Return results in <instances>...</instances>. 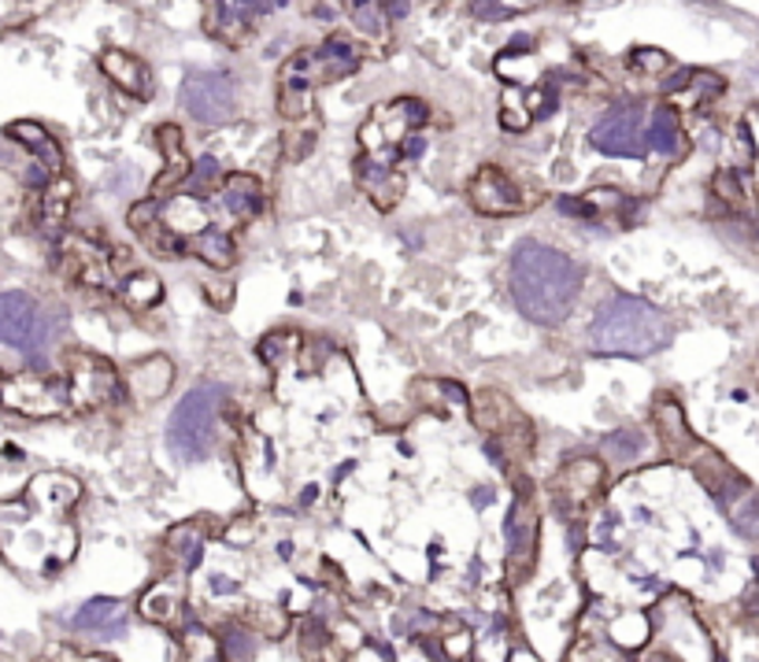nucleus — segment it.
Segmentation results:
<instances>
[{
	"label": "nucleus",
	"mask_w": 759,
	"mask_h": 662,
	"mask_svg": "<svg viewBox=\"0 0 759 662\" xmlns=\"http://www.w3.org/2000/svg\"><path fill=\"white\" fill-rule=\"evenodd\" d=\"M82 499V485L71 474L45 470L22 489L19 499L0 504V552L16 566L52 574L75 559L78 533L71 510Z\"/></svg>",
	"instance_id": "f257e3e1"
},
{
	"label": "nucleus",
	"mask_w": 759,
	"mask_h": 662,
	"mask_svg": "<svg viewBox=\"0 0 759 662\" xmlns=\"http://www.w3.org/2000/svg\"><path fill=\"white\" fill-rule=\"evenodd\" d=\"M585 271L545 241H523L512 255V300L537 327H559L574 311Z\"/></svg>",
	"instance_id": "f03ea898"
},
{
	"label": "nucleus",
	"mask_w": 759,
	"mask_h": 662,
	"mask_svg": "<svg viewBox=\"0 0 759 662\" xmlns=\"http://www.w3.org/2000/svg\"><path fill=\"white\" fill-rule=\"evenodd\" d=\"M590 341L604 356H655L674 341V319L641 296H612L596 311Z\"/></svg>",
	"instance_id": "7ed1b4c3"
},
{
	"label": "nucleus",
	"mask_w": 759,
	"mask_h": 662,
	"mask_svg": "<svg viewBox=\"0 0 759 662\" xmlns=\"http://www.w3.org/2000/svg\"><path fill=\"white\" fill-rule=\"evenodd\" d=\"M363 64V49L349 38H330L315 49L296 52L293 60H285L279 75V108L285 119H304L312 108V89L330 86L349 78L356 67Z\"/></svg>",
	"instance_id": "20e7f679"
},
{
	"label": "nucleus",
	"mask_w": 759,
	"mask_h": 662,
	"mask_svg": "<svg viewBox=\"0 0 759 662\" xmlns=\"http://www.w3.org/2000/svg\"><path fill=\"white\" fill-rule=\"evenodd\" d=\"M230 400V389L218 381H201L175 403L167 418V448L182 463H204L215 451L218 440V415Z\"/></svg>",
	"instance_id": "39448f33"
},
{
	"label": "nucleus",
	"mask_w": 759,
	"mask_h": 662,
	"mask_svg": "<svg viewBox=\"0 0 759 662\" xmlns=\"http://www.w3.org/2000/svg\"><path fill=\"white\" fill-rule=\"evenodd\" d=\"M64 311H41V304L30 293H0V344L19 348L33 356V367H41V352L49 348Z\"/></svg>",
	"instance_id": "423d86ee"
},
{
	"label": "nucleus",
	"mask_w": 759,
	"mask_h": 662,
	"mask_svg": "<svg viewBox=\"0 0 759 662\" xmlns=\"http://www.w3.org/2000/svg\"><path fill=\"white\" fill-rule=\"evenodd\" d=\"M0 408L19 411L27 418H52L71 408V389H67L64 374L22 370V374L0 381Z\"/></svg>",
	"instance_id": "0eeeda50"
},
{
	"label": "nucleus",
	"mask_w": 759,
	"mask_h": 662,
	"mask_svg": "<svg viewBox=\"0 0 759 662\" xmlns=\"http://www.w3.org/2000/svg\"><path fill=\"white\" fill-rule=\"evenodd\" d=\"M237 82L226 71H193L182 82V108L201 126H226L237 119Z\"/></svg>",
	"instance_id": "6e6552de"
},
{
	"label": "nucleus",
	"mask_w": 759,
	"mask_h": 662,
	"mask_svg": "<svg viewBox=\"0 0 759 662\" xmlns=\"http://www.w3.org/2000/svg\"><path fill=\"white\" fill-rule=\"evenodd\" d=\"M645 104H619L604 115L590 130L593 148L604 156H623V159H645L649 156V134H645Z\"/></svg>",
	"instance_id": "1a4fd4ad"
},
{
	"label": "nucleus",
	"mask_w": 759,
	"mask_h": 662,
	"mask_svg": "<svg viewBox=\"0 0 759 662\" xmlns=\"http://www.w3.org/2000/svg\"><path fill=\"white\" fill-rule=\"evenodd\" d=\"M504 541H508V559H504V566H508L512 581H519L534 571V559H537V510L526 489L515 496V504L508 507Z\"/></svg>",
	"instance_id": "9d476101"
},
{
	"label": "nucleus",
	"mask_w": 759,
	"mask_h": 662,
	"mask_svg": "<svg viewBox=\"0 0 759 662\" xmlns=\"http://www.w3.org/2000/svg\"><path fill=\"white\" fill-rule=\"evenodd\" d=\"M64 378L71 389V408H100V403H111L119 397V374L100 356H75Z\"/></svg>",
	"instance_id": "9b49d317"
},
{
	"label": "nucleus",
	"mask_w": 759,
	"mask_h": 662,
	"mask_svg": "<svg viewBox=\"0 0 759 662\" xmlns=\"http://www.w3.org/2000/svg\"><path fill=\"white\" fill-rule=\"evenodd\" d=\"M467 196L481 215H519L526 207V196L519 193V185L500 167H478V174L467 185Z\"/></svg>",
	"instance_id": "f8f14e48"
},
{
	"label": "nucleus",
	"mask_w": 759,
	"mask_h": 662,
	"mask_svg": "<svg viewBox=\"0 0 759 662\" xmlns=\"http://www.w3.org/2000/svg\"><path fill=\"white\" fill-rule=\"evenodd\" d=\"M8 142H16L22 153H30L38 164L52 174V178H64V148L56 145V137L45 130L41 123H11L8 130H4Z\"/></svg>",
	"instance_id": "ddd939ff"
},
{
	"label": "nucleus",
	"mask_w": 759,
	"mask_h": 662,
	"mask_svg": "<svg viewBox=\"0 0 759 662\" xmlns=\"http://www.w3.org/2000/svg\"><path fill=\"white\" fill-rule=\"evenodd\" d=\"M282 8L279 0H267V4H212L208 8V30L215 33V38H223L230 45H237L241 38L249 33V27L256 22V16H267V11Z\"/></svg>",
	"instance_id": "4468645a"
},
{
	"label": "nucleus",
	"mask_w": 759,
	"mask_h": 662,
	"mask_svg": "<svg viewBox=\"0 0 759 662\" xmlns=\"http://www.w3.org/2000/svg\"><path fill=\"white\" fill-rule=\"evenodd\" d=\"M100 71H105L123 93H130V97H148V93H153V75H148V67L137 60L134 52L105 49L100 52Z\"/></svg>",
	"instance_id": "2eb2a0df"
},
{
	"label": "nucleus",
	"mask_w": 759,
	"mask_h": 662,
	"mask_svg": "<svg viewBox=\"0 0 759 662\" xmlns=\"http://www.w3.org/2000/svg\"><path fill=\"white\" fill-rule=\"evenodd\" d=\"M218 207L234 218H256L267 207V196H263V185L252 174H230L223 189H218Z\"/></svg>",
	"instance_id": "dca6fc26"
},
{
	"label": "nucleus",
	"mask_w": 759,
	"mask_h": 662,
	"mask_svg": "<svg viewBox=\"0 0 759 662\" xmlns=\"http://www.w3.org/2000/svg\"><path fill=\"white\" fill-rule=\"evenodd\" d=\"M130 389L137 400H164L171 386H175V363L167 356H148L142 363H134L130 374Z\"/></svg>",
	"instance_id": "f3484780"
},
{
	"label": "nucleus",
	"mask_w": 759,
	"mask_h": 662,
	"mask_svg": "<svg viewBox=\"0 0 759 662\" xmlns=\"http://www.w3.org/2000/svg\"><path fill=\"white\" fill-rule=\"evenodd\" d=\"M71 625L78 633H100V636H123L126 633V614L119 600H89L82 611L75 614Z\"/></svg>",
	"instance_id": "a211bd4d"
},
{
	"label": "nucleus",
	"mask_w": 759,
	"mask_h": 662,
	"mask_svg": "<svg viewBox=\"0 0 759 662\" xmlns=\"http://www.w3.org/2000/svg\"><path fill=\"white\" fill-rule=\"evenodd\" d=\"M164 226L171 230V234H178V237H186L189 234L197 237L204 234L212 223H208V212H204V201L201 196H189V193H178L175 201H164Z\"/></svg>",
	"instance_id": "6ab92c4d"
},
{
	"label": "nucleus",
	"mask_w": 759,
	"mask_h": 662,
	"mask_svg": "<svg viewBox=\"0 0 759 662\" xmlns=\"http://www.w3.org/2000/svg\"><path fill=\"white\" fill-rule=\"evenodd\" d=\"M649 148L652 153H660L666 159L682 156L685 153V130H682V119H678L674 108H655L652 119H649Z\"/></svg>",
	"instance_id": "aec40b11"
},
{
	"label": "nucleus",
	"mask_w": 759,
	"mask_h": 662,
	"mask_svg": "<svg viewBox=\"0 0 759 662\" xmlns=\"http://www.w3.org/2000/svg\"><path fill=\"white\" fill-rule=\"evenodd\" d=\"M601 481H604V467L596 459H574L563 467L559 474V493L574 499V504H582V499H590L596 489H601Z\"/></svg>",
	"instance_id": "412c9836"
},
{
	"label": "nucleus",
	"mask_w": 759,
	"mask_h": 662,
	"mask_svg": "<svg viewBox=\"0 0 759 662\" xmlns=\"http://www.w3.org/2000/svg\"><path fill=\"white\" fill-rule=\"evenodd\" d=\"M159 148H164V159H167V171H164V178L156 182V189H153V196L159 201V196H164V189L171 182H186L189 178V171H193V164H189V156L182 153V130L178 126H159Z\"/></svg>",
	"instance_id": "4be33fe9"
},
{
	"label": "nucleus",
	"mask_w": 759,
	"mask_h": 662,
	"mask_svg": "<svg viewBox=\"0 0 759 662\" xmlns=\"http://www.w3.org/2000/svg\"><path fill=\"white\" fill-rule=\"evenodd\" d=\"M189 252L197 255V260L208 263V266H215V271H226V266L237 260L234 237H230L226 230H218V226H208L204 234L189 237Z\"/></svg>",
	"instance_id": "5701e85b"
},
{
	"label": "nucleus",
	"mask_w": 759,
	"mask_h": 662,
	"mask_svg": "<svg viewBox=\"0 0 759 662\" xmlns=\"http://www.w3.org/2000/svg\"><path fill=\"white\" fill-rule=\"evenodd\" d=\"M652 418H655V429H660L663 445L671 448V451H685V448H693V434H689L685 415H682V408H678L674 400H655Z\"/></svg>",
	"instance_id": "b1692460"
},
{
	"label": "nucleus",
	"mask_w": 759,
	"mask_h": 662,
	"mask_svg": "<svg viewBox=\"0 0 759 662\" xmlns=\"http://www.w3.org/2000/svg\"><path fill=\"white\" fill-rule=\"evenodd\" d=\"M204 541H208V533H204L201 522H186V526H175L167 533V548L182 571H193L204 559Z\"/></svg>",
	"instance_id": "393cba45"
},
{
	"label": "nucleus",
	"mask_w": 759,
	"mask_h": 662,
	"mask_svg": "<svg viewBox=\"0 0 759 662\" xmlns=\"http://www.w3.org/2000/svg\"><path fill=\"white\" fill-rule=\"evenodd\" d=\"M119 293L123 300L130 308L137 311H145V308H153L164 300V285H159V278L156 274H148V271H130L123 278V285H119Z\"/></svg>",
	"instance_id": "a878e982"
},
{
	"label": "nucleus",
	"mask_w": 759,
	"mask_h": 662,
	"mask_svg": "<svg viewBox=\"0 0 759 662\" xmlns=\"http://www.w3.org/2000/svg\"><path fill=\"white\" fill-rule=\"evenodd\" d=\"M71 196H75V185L67 178H56L49 189L41 193V223H45V230H56V234H60V226L67 218V207H71Z\"/></svg>",
	"instance_id": "bb28decb"
},
{
	"label": "nucleus",
	"mask_w": 759,
	"mask_h": 662,
	"mask_svg": "<svg viewBox=\"0 0 759 662\" xmlns=\"http://www.w3.org/2000/svg\"><path fill=\"white\" fill-rule=\"evenodd\" d=\"M178 607H182V600H178L175 585H156L142 596V614L153 622H175Z\"/></svg>",
	"instance_id": "cd10ccee"
},
{
	"label": "nucleus",
	"mask_w": 759,
	"mask_h": 662,
	"mask_svg": "<svg viewBox=\"0 0 759 662\" xmlns=\"http://www.w3.org/2000/svg\"><path fill=\"white\" fill-rule=\"evenodd\" d=\"M641 448H645V440H641L638 434H630V429H615V434L604 437L607 459H615L619 467H630V463H638Z\"/></svg>",
	"instance_id": "c85d7f7f"
},
{
	"label": "nucleus",
	"mask_w": 759,
	"mask_h": 662,
	"mask_svg": "<svg viewBox=\"0 0 759 662\" xmlns=\"http://www.w3.org/2000/svg\"><path fill=\"white\" fill-rule=\"evenodd\" d=\"M612 636H615V644H623V648L645 644V641H649V619H645L641 611L619 614V622L612 625Z\"/></svg>",
	"instance_id": "c756f323"
},
{
	"label": "nucleus",
	"mask_w": 759,
	"mask_h": 662,
	"mask_svg": "<svg viewBox=\"0 0 759 662\" xmlns=\"http://www.w3.org/2000/svg\"><path fill=\"white\" fill-rule=\"evenodd\" d=\"M352 27H360L371 38H382L386 33V4H374V0H360V4L349 8Z\"/></svg>",
	"instance_id": "7c9ffc66"
},
{
	"label": "nucleus",
	"mask_w": 759,
	"mask_h": 662,
	"mask_svg": "<svg viewBox=\"0 0 759 662\" xmlns=\"http://www.w3.org/2000/svg\"><path fill=\"white\" fill-rule=\"evenodd\" d=\"M296 352V333H271L260 341V359H267L271 367H279L285 356Z\"/></svg>",
	"instance_id": "2f4dec72"
},
{
	"label": "nucleus",
	"mask_w": 759,
	"mask_h": 662,
	"mask_svg": "<svg viewBox=\"0 0 759 662\" xmlns=\"http://www.w3.org/2000/svg\"><path fill=\"white\" fill-rule=\"evenodd\" d=\"M215 178H218V159H215V156H201L197 164H193L189 178H186V185H189V196L204 193V189H208V185H212Z\"/></svg>",
	"instance_id": "473e14b6"
},
{
	"label": "nucleus",
	"mask_w": 759,
	"mask_h": 662,
	"mask_svg": "<svg viewBox=\"0 0 759 662\" xmlns=\"http://www.w3.org/2000/svg\"><path fill=\"white\" fill-rule=\"evenodd\" d=\"M519 11H526V4H489V0H475V4H470V16L481 22H500V19L519 16Z\"/></svg>",
	"instance_id": "72a5a7b5"
},
{
	"label": "nucleus",
	"mask_w": 759,
	"mask_h": 662,
	"mask_svg": "<svg viewBox=\"0 0 759 662\" xmlns=\"http://www.w3.org/2000/svg\"><path fill=\"white\" fill-rule=\"evenodd\" d=\"M226 655L234 662H252V655H256V636L245 633V630H230L226 633Z\"/></svg>",
	"instance_id": "f704fd0d"
},
{
	"label": "nucleus",
	"mask_w": 759,
	"mask_h": 662,
	"mask_svg": "<svg viewBox=\"0 0 759 662\" xmlns=\"http://www.w3.org/2000/svg\"><path fill=\"white\" fill-rule=\"evenodd\" d=\"M159 212H164V201H142V204H134L130 207V226L137 230V234H145L148 226H156V218H159Z\"/></svg>",
	"instance_id": "c9c22d12"
},
{
	"label": "nucleus",
	"mask_w": 759,
	"mask_h": 662,
	"mask_svg": "<svg viewBox=\"0 0 759 662\" xmlns=\"http://www.w3.org/2000/svg\"><path fill=\"white\" fill-rule=\"evenodd\" d=\"M559 212H563V215L593 218V215H596V207L590 204V196H559Z\"/></svg>",
	"instance_id": "e433bc0d"
},
{
	"label": "nucleus",
	"mask_w": 759,
	"mask_h": 662,
	"mask_svg": "<svg viewBox=\"0 0 759 662\" xmlns=\"http://www.w3.org/2000/svg\"><path fill=\"white\" fill-rule=\"evenodd\" d=\"M716 193L722 196V201H741V185H738V178H733V171L716 174Z\"/></svg>",
	"instance_id": "4c0bfd02"
},
{
	"label": "nucleus",
	"mask_w": 759,
	"mask_h": 662,
	"mask_svg": "<svg viewBox=\"0 0 759 662\" xmlns=\"http://www.w3.org/2000/svg\"><path fill=\"white\" fill-rule=\"evenodd\" d=\"M441 652L448 659H467L470 655V633H453L448 641H441Z\"/></svg>",
	"instance_id": "58836bf2"
},
{
	"label": "nucleus",
	"mask_w": 759,
	"mask_h": 662,
	"mask_svg": "<svg viewBox=\"0 0 759 662\" xmlns=\"http://www.w3.org/2000/svg\"><path fill=\"white\" fill-rule=\"evenodd\" d=\"M422 148H427V137H422V134H408L405 142H400L397 159H419V156H422Z\"/></svg>",
	"instance_id": "ea45409f"
},
{
	"label": "nucleus",
	"mask_w": 759,
	"mask_h": 662,
	"mask_svg": "<svg viewBox=\"0 0 759 662\" xmlns=\"http://www.w3.org/2000/svg\"><path fill=\"white\" fill-rule=\"evenodd\" d=\"M630 64L634 67H652V71H660V67H666V56L663 52H645V49H638L634 56H630Z\"/></svg>",
	"instance_id": "a19ab883"
},
{
	"label": "nucleus",
	"mask_w": 759,
	"mask_h": 662,
	"mask_svg": "<svg viewBox=\"0 0 759 662\" xmlns=\"http://www.w3.org/2000/svg\"><path fill=\"white\" fill-rule=\"evenodd\" d=\"M208 296L215 300L218 308H223L226 300H230V289H223V282H212V285H208Z\"/></svg>",
	"instance_id": "79ce46f5"
},
{
	"label": "nucleus",
	"mask_w": 759,
	"mask_h": 662,
	"mask_svg": "<svg viewBox=\"0 0 759 662\" xmlns=\"http://www.w3.org/2000/svg\"><path fill=\"white\" fill-rule=\"evenodd\" d=\"M411 4H386V16H408Z\"/></svg>",
	"instance_id": "37998d69"
},
{
	"label": "nucleus",
	"mask_w": 759,
	"mask_h": 662,
	"mask_svg": "<svg viewBox=\"0 0 759 662\" xmlns=\"http://www.w3.org/2000/svg\"><path fill=\"white\" fill-rule=\"evenodd\" d=\"M512 662H542V659L531 655V652H515V655H512Z\"/></svg>",
	"instance_id": "c03bdc74"
},
{
	"label": "nucleus",
	"mask_w": 759,
	"mask_h": 662,
	"mask_svg": "<svg viewBox=\"0 0 759 662\" xmlns=\"http://www.w3.org/2000/svg\"><path fill=\"white\" fill-rule=\"evenodd\" d=\"M78 662H111V659H105V655H86V659H78Z\"/></svg>",
	"instance_id": "a18cd8bd"
},
{
	"label": "nucleus",
	"mask_w": 759,
	"mask_h": 662,
	"mask_svg": "<svg viewBox=\"0 0 759 662\" xmlns=\"http://www.w3.org/2000/svg\"><path fill=\"white\" fill-rule=\"evenodd\" d=\"M752 611L759 614V592H756V600H752Z\"/></svg>",
	"instance_id": "49530a36"
},
{
	"label": "nucleus",
	"mask_w": 759,
	"mask_h": 662,
	"mask_svg": "<svg viewBox=\"0 0 759 662\" xmlns=\"http://www.w3.org/2000/svg\"><path fill=\"white\" fill-rule=\"evenodd\" d=\"M0 381H4V374H0Z\"/></svg>",
	"instance_id": "de8ad7c7"
}]
</instances>
